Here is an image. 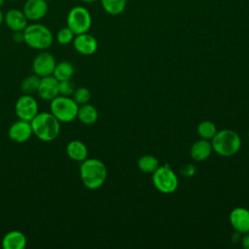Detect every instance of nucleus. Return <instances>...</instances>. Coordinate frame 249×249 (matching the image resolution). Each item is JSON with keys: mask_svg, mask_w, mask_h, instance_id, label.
Masks as SVG:
<instances>
[{"mask_svg": "<svg viewBox=\"0 0 249 249\" xmlns=\"http://www.w3.org/2000/svg\"><path fill=\"white\" fill-rule=\"evenodd\" d=\"M80 177L86 188L96 190L104 184L107 178V168L97 159H86L80 166Z\"/></svg>", "mask_w": 249, "mask_h": 249, "instance_id": "f257e3e1", "label": "nucleus"}, {"mask_svg": "<svg viewBox=\"0 0 249 249\" xmlns=\"http://www.w3.org/2000/svg\"><path fill=\"white\" fill-rule=\"evenodd\" d=\"M30 124L33 134L44 142L55 140L60 131V122L52 113H38Z\"/></svg>", "mask_w": 249, "mask_h": 249, "instance_id": "f03ea898", "label": "nucleus"}, {"mask_svg": "<svg viewBox=\"0 0 249 249\" xmlns=\"http://www.w3.org/2000/svg\"><path fill=\"white\" fill-rule=\"evenodd\" d=\"M23 42L31 49L44 51L52 46L53 35L49 27L35 21L24 28Z\"/></svg>", "mask_w": 249, "mask_h": 249, "instance_id": "7ed1b4c3", "label": "nucleus"}, {"mask_svg": "<svg viewBox=\"0 0 249 249\" xmlns=\"http://www.w3.org/2000/svg\"><path fill=\"white\" fill-rule=\"evenodd\" d=\"M212 149L223 157H231L238 152L241 146L239 135L231 129L217 131L211 139Z\"/></svg>", "mask_w": 249, "mask_h": 249, "instance_id": "20e7f679", "label": "nucleus"}, {"mask_svg": "<svg viewBox=\"0 0 249 249\" xmlns=\"http://www.w3.org/2000/svg\"><path fill=\"white\" fill-rule=\"evenodd\" d=\"M50 109L60 123H69L77 118L79 107L70 96L58 95L51 100Z\"/></svg>", "mask_w": 249, "mask_h": 249, "instance_id": "39448f33", "label": "nucleus"}, {"mask_svg": "<svg viewBox=\"0 0 249 249\" xmlns=\"http://www.w3.org/2000/svg\"><path fill=\"white\" fill-rule=\"evenodd\" d=\"M91 15L84 6H75L70 9L66 18V26L69 27L75 35L86 33L91 26Z\"/></svg>", "mask_w": 249, "mask_h": 249, "instance_id": "423d86ee", "label": "nucleus"}, {"mask_svg": "<svg viewBox=\"0 0 249 249\" xmlns=\"http://www.w3.org/2000/svg\"><path fill=\"white\" fill-rule=\"evenodd\" d=\"M153 183L156 189L163 194H170L178 187V178L169 165L159 166L153 172Z\"/></svg>", "mask_w": 249, "mask_h": 249, "instance_id": "0eeeda50", "label": "nucleus"}, {"mask_svg": "<svg viewBox=\"0 0 249 249\" xmlns=\"http://www.w3.org/2000/svg\"><path fill=\"white\" fill-rule=\"evenodd\" d=\"M15 112L19 120L31 122L32 119L39 113L38 102L32 95L23 94L17 100Z\"/></svg>", "mask_w": 249, "mask_h": 249, "instance_id": "6e6552de", "label": "nucleus"}, {"mask_svg": "<svg viewBox=\"0 0 249 249\" xmlns=\"http://www.w3.org/2000/svg\"><path fill=\"white\" fill-rule=\"evenodd\" d=\"M56 61L54 56L48 52H41L35 56L32 63L34 74L40 78L53 75Z\"/></svg>", "mask_w": 249, "mask_h": 249, "instance_id": "1a4fd4ad", "label": "nucleus"}, {"mask_svg": "<svg viewBox=\"0 0 249 249\" xmlns=\"http://www.w3.org/2000/svg\"><path fill=\"white\" fill-rule=\"evenodd\" d=\"M48 9V2L46 0H26L22 12L28 20L35 22L47 15Z\"/></svg>", "mask_w": 249, "mask_h": 249, "instance_id": "9d476101", "label": "nucleus"}, {"mask_svg": "<svg viewBox=\"0 0 249 249\" xmlns=\"http://www.w3.org/2000/svg\"><path fill=\"white\" fill-rule=\"evenodd\" d=\"M33 134L30 122L18 120L15 122L8 130V135L10 139L16 143L26 142Z\"/></svg>", "mask_w": 249, "mask_h": 249, "instance_id": "9b49d317", "label": "nucleus"}, {"mask_svg": "<svg viewBox=\"0 0 249 249\" xmlns=\"http://www.w3.org/2000/svg\"><path fill=\"white\" fill-rule=\"evenodd\" d=\"M74 49L81 54L90 55L93 54L98 47L97 40L88 32L75 35L73 40Z\"/></svg>", "mask_w": 249, "mask_h": 249, "instance_id": "f8f14e48", "label": "nucleus"}, {"mask_svg": "<svg viewBox=\"0 0 249 249\" xmlns=\"http://www.w3.org/2000/svg\"><path fill=\"white\" fill-rule=\"evenodd\" d=\"M59 82L53 76H46L40 79L37 93L44 100H53L59 95L58 91Z\"/></svg>", "mask_w": 249, "mask_h": 249, "instance_id": "ddd939ff", "label": "nucleus"}, {"mask_svg": "<svg viewBox=\"0 0 249 249\" xmlns=\"http://www.w3.org/2000/svg\"><path fill=\"white\" fill-rule=\"evenodd\" d=\"M28 19L22 11L18 9H10L4 14V22L12 31H23L27 26Z\"/></svg>", "mask_w": 249, "mask_h": 249, "instance_id": "4468645a", "label": "nucleus"}, {"mask_svg": "<svg viewBox=\"0 0 249 249\" xmlns=\"http://www.w3.org/2000/svg\"><path fill=\"white\" fill-rule=\"evenodd\" d=\"M230 222L237 232H249V210L244 207L234 208L230 214Z\"/></svg>", "mask_w": 249, "mask_h": 249, "instance_id": "2eb2a0df", "label": "nucleus"}, {"mask_svg": "<svg viewBox=\"0 0 249 249\" xmlns=\"http://www.w3.org/2000/svg\"><path fill=\"white\" fill-rule=\"evenodd\" d=\"M27 243L26 236L20 231H10L2 239V247L4 249H23Z\"/></svg>", "mask_w": 249, "mask_h": 249, "instance_id": "dca6fc26", "label": "nucleus"}, {"mask_svg": "<svg viewBox=\"0 0 249 249\" xmlns=\"http://www.w3.org/2000/svg\"><path fill=\"white\" fill-rule=\"evenodd\" d=\"M67 156L75 161H83L88 159V148L80 140H72L66 146Z\"/></svg>", "mask_w": 249, "mask_h": 249, "instance_id": "f3484780", "label": "nucleus"}, {"mask_svg": "<svg viewBox=\"0 0 249 249\" xmlns=\"http://www.w3.org/2000/svg\"><path fill=\"white\" fill-rule=\"evenodd\" d=\"M211 151L212 145L208 140H197L191 147V157L196 161H201L210 156Z\"/></svg>", "mask_w": 249, "mask_h": 249, "instance_id": "a211bd4d", "label": "nucleus"}, {"mask_svg": "<svg viewBox=\"0 0 249 249\" xmlns=\"http://www.w3.org/2000/svg\"><path fill=\"white\" fill-rule=\"evenodd\" d=\"M77 118L84 124H92L97 121L98 112L93 105L86 103L79 107Z\"/></svg>", "mask_w": 249, "mask_h": 249, "instance_id": "6ab92c4d", "label": "nucleus"}, {"mask_svg": "<svg viewBox=\"0 0 249 249\" xmlns=\"http://www.w3.org/2000/svg\"><path fill=\"white\" fill-rule=\"evenodd\" d=\"M73 75H74V66L72 65V63H70L67 60H63L56 63L54 70L53 72V76L58 82L71 79Z\"/></svg>", "mask_w": 249, "mask_h": 249, "instance_id": "aec40b11", "label": "nucleus"}, {"mask_svg": "<svg viewBox=\"0 0 249 249\" xmlns=\"http://www.w3.org/2000/svg\"><path fill=\"white\" fill-rule=\"evenodd\" d=\"M100 2L105 13L111 16L121 15L126 7V0H100Z\"/></svg>", "mask_w": 249, "mask_h": 249, "instance_id": "412c9836", "label": "nucleus"}, {"mask_svg": "<svg viewBox=\"0 0 249 249\" xmlns=\"http://www.w3.org/2000/svg\"><path fill=\"white\" fill-rule=\"evenodd\" d=\"M159 166V160L152 155L143 156L138 160V167L144 173H153Z\"/></svg>", "mask_w": 249, "mask_h": 249, "instance_id": "4be33fe9", "label": "nucleus"}, {"mask_svg": "<svg viewBox=\"0 0 249 249\" xmlns=\"http://www.w3.org/2000/svg\"><path fill=\"white\" fill-rule=\"evenodd\" d=\"M40 77L37 76L36 74L34 75H29L25 77L20 85V89L23 92V94H30L32 95L33 93L37 92L39 83H40Z\"/></svg>", "mask_w": 249, "mask_h": 249, "instance_id": "5701e85b", "label": "nucleus"}, {"mask_svg": "<svg viewBox=\"0 0 249 249\" xmlns=\"http://www.w3.org/2000/svg\"><path fill=\"white\" fill-rule=\"evenodd\" d=\"M217 133V128L214 123L210 121H203L197 125V134L205 140L212 139Z\"/></svg>", "mask_w": 249, "mask_h": 249, "instance_id": "b1692460", "label": "nucleus"}, {"mask_svg": "<svg viewBox=\"0 0 249 249\" xmlns=\"http://www.w3.org/2000/svg\"><path fill=\"white\" fill-rule=\"evenodd\" d=\"M74 37H75V34L67 26L60 28L57 31L56 36H55L57 43L60 45H68V44L72 43L74 40Z\"/></svg>", "mask_w": 249, "mask_h": 249, "instance_id": "393cba45", "label": "nucleus"}, {"mask_svg": "<svg viewBox=\"0 0 249 249\" xmlns=\"http://www.w3.org/2000/svg\"><path fill=\"white\" fill-rule=\"evenodd\" d=\"M72 96H73L74 101L78 105H83L89 101L91 94H90V91L87 88L81 87V88H78L75 89Z\"/></svg>", "mask_w": 249, "mask_h": 249, "instance_id": "a878e982", "label": "nucleus"}, {"mask_svg": "<svg viewBox=\"0 0 249 249\" xmlns=\"http://www.w3.org/2000/svg\"><path fill=\"white\" fill-rule=\"evenodd\" d=\"M76 89L77 88L75 86V83L71 79L60 81L59 84H58L59 95H62V96H71V95H73Z\"/></svg>", "mask_w": 249, "mask_h": 249, "instance_id": "bb28decb", "label": "nucleus"}, {"mask_svg": "<svg viewBox=\"0 0 249 249\" xmlns=\"http://www.w3.org/2000/svg\"><path fill=\"white\" fill-rule=\"evenodd\" d=\"M13 39L17 43L23 42V31H16V32H14Z\"/></svg>", "mask_w": 249, "mask_h": 249, "instance_id": "cd10ccee", "label": "nucleus"}, {"mask_svg": "<svg viewBox=\"0 0 249 249\" xmlns=\"http://www.w3.org/2000/svg\"><path fill=\"white\" fill-rule=\"evenodd\" d=\"M241 243H242L243 248L249 249V233H248V232H247V234H245V235L242 237Z\"/></svg>", "mask_w": 249, "mask_h": 249, "instance_id": "c85d7f7f", "label": "nucleus"}, {"mask_svg": "<svg viewBox=\"0 0 249 249\" xmlns=\"http://www.w3.org/2000/svg\"><path fill=\"white\" fill-rule=\"evenodd\" d=\"M3 22H4V14H3L2 10H1V7H0V26Z\"/></svg>", "mask_w": 249, "mask_h": 249, "instance_id": "c756f323", "label": "nucleus"}, {"mask_svg": "<svg viewBox=\"0 0 249 249\" xmlns=\"http://www.w3.org/2000/svg\"><path fill=\"white\" fill-rule=\"evenodd\" d=\"M82 2H85V3H92V2H96L98 0H81Z\"/></svg>", "mask_w": 249, "mask_h": 249, "instance_id": "7c9ffc66", "label": "nucleus"}, {"mask_svg": "<svg viewBox=\"0 0 249 249\" xmlns=\"http://www.w3.org/2000/svg\"><path fill=\"white\" fill-rule=\"evenodd\" d=\"M5 1H6V0H0V7H1V6H3V5H4V3H5Z\"/></svg>", "mask_w": 249, "mask_h": 249, "instance_id": "2f4dec72", "label": "nucleus"}, {"mask_svg": "<svg viewBox=\"0 0 249 249\" xmlns=\"http://www.w3.org/2000/svg\"><path fill=\"white\" fill-rule=\"evenodd\" d=\"M6 1H17V0H6Z\"/></svg>", "mask_w": 249, "mask_h": 249, "instance_id": "473e14b6", "label": "nucleus"}, {"mask_svg": "<svg viewBox=\"0 0 249 249\" xmlns=\"http://www.w3.org/2000/svg\"><path fill=\"white\" fill-rule=\"evenodd\" d=\"M46 1H47V2H49V1H52V0H46Z\"/></svg>", "mask_w": 249, "mask_h": 249, "instance_id": "72a5a7b5", "label": "nucleus"}, {"mask_svg": "<svg viewBox=\"0 0 249 249\" xmlns=\"http://www.w3.org/2000/svg\"><path fill=\"white\" fill-rule=\"evenodd\" d=\"M248 137H249V131H248Z\"/></svg>", "mask_w": 249, "mask_h": 249, "instance_id": "f704fd0d", "label": "nucleus"}]
</instances>
